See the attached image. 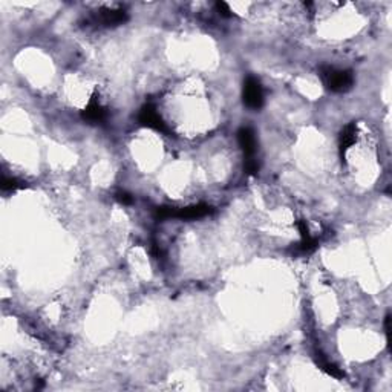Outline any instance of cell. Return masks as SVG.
<instances>
[{
  "mask_svg": "<svg viewBox=\"0 0 392 392\" xmlns=\"http://www.w3.org/2000/svg\"><path fill=\"white\" fill-rule=\"evenodd\" d=\"M152 254L155 256V257H163V251H161V248L158 247V245H156V244H153L152 245Z\"/></svg>",
  "mask_w": 392,
  "mask_h": 392,
  "instance_id": "obj_18",
  "label": "cell"
},
{
  "mask_svg": "<svg viewBox=\"0 0 392 392\" xmlns=\"http://www.w3.org/2000/svg\"><path fill=\"white\" fill-rule=\"evenodd\" d=\"M238 141L239 146L245 155V160L248 158H254V153H256V135H254V130L248 126H244L238 130Z\"/></svg>",
  "mask_w": 392,
  "mask_h": 392,
  "instance_id": "obj_6",
  "label": "cell"
},
{
  "mask_svg": "<svg viewBox=\"0 0 392 392\" xmlns=\"http://www.w3.org/2000/svg\"><path fill=\"white\" fill-rule=\"evenodd\" d=\"M215 7H216L218 13H219L222 17H227V19H228V17H231V16H233V14H231V10H230V7H228L225 2H216V5H215Z\"/></svg>",
  "mask_w": 392,
  "mask_h": 392,
  "instance_id": "obj_15",
  "label": "cell"
},
{
  "mask_svg": "<svg viewBox=\"0 0 392 392\" xmlns=\"http://www.w3.org/2000/svg\"><path fill=\"white\" fill-rule=\"evenodd\" d=\"M296 225H297V228H299V233H300L302 239H306V238L311 236V234H309V228H308V225H306V222H305L303 219H299V221L296 222Z\"/></svg>",
  "mask_w": 392,
  "mask_h": 392,
  "instance_id": "obj_16",
  "label": "cell"
},
{
  "mask_svg": "<svg viewBox=\"0 0 392 392\" xmlns=\"http://www.w3.org/2000/svg\"><path fill=\"white\" fill-rule=\"evenodd\" d=\"M129 16L123 10H101L97 14V22L104 26H118L127 22Z\"/></svg>",
  "mask_w": 392,
  "mask_h": 392,
  "instance_id": "obj_7",
  "label": "cell"
},
{
  "mask_svg": "<svg viewBox=\"0 0 392 392\" xmlns=\"http://www.w3.org/2000/svg\"><path fill=\"white\" fill-rule=\"evenodd\" d=\"M138 123L144 127L153 129L156 132H161L166 135H170V129L167 127V124L164 123V120L160 117V114L156 112V108L152 103H146L141 108L140 114H138Z\"/></svg>",
  "mask_w": 392,
  "mask_h": 392,
  "instance_id": "obj_3",
  "label": "cell"
},
{
  "mask_svg": "<svg viewBox=\"0 0 392 392\" xmlns=\"http://www.w3.org/2000/svg\"><path fill=\"white\" fill-rule=\"evenodd\" d=\"M173 212H175V207H158L155 210V219L156 221L170 219L173 218Z\"/></svg>",
  "mask_w": 392,
  "mask_h": 392,
  "instance_id": "obj_11",
  "label": "cell"
},
{
  "mask_svg": "<svg viewBox=\"0 0 392 392\" xmlns=\"http://www.w3.org/2000/svg\"><path fill=\"white\" fill-rule=\"evenodd\" d=\"M389 322H390V314H386V317H384V332H386L387 345L390 343V326H389Z\"/></svg>",
  "mask_w": 392,
  "mask_h": 392,
  "instance_id": "obj_17",
  "label": "cell"
},
{
  "mask_svg": "<svg viewBox=\"0 0 392 392\" xmlns=\"http://www.w3.org/2000/svg\"><path fill=\"white\" fill-rule=\"evenodd\" d=\"M244 169L248 175H256L259 172V163L256 161V158H248L244 163Z\"/></svg>",
  "mask_w": 392,
  "mask_h": 392,
  "instance_id": "obj_14",
  "label": "cell"
},
{
  "mask_svg": "<svg viewBox=\"0 0 392 392\" xmlns=\"http://www.w3.org/2000/svg\"><path fill=\"white\" fill-rule=\"evenodd\" d=\"M0 187H2L4 192H16L19 189H25L26 182L17 179V178H11V176H2V182H0Z\"/></svg>",
  "mask_w": 392,
  "mask_h": 392,
  "instance_id": "obj_10",
  "label": "cell"
},
{
  "mask_svg": "<svg viewBox=\"0 0 392 392\" xmlns=\"http://www.w3.org/2000/svg\"><path fill=\"white\" fill-rule=\"evenodd\" d=\"M319 75L323 85L332 92H346L354 85V75L348 69L340 71L332 66H320Z\"/></svg>",
  "mask_w": 392,
  "mask_h": 392,
  "instance_id": "obj_1",
  "label": "cell"
},
{
  "mask_svg": "<svg viewBox=\"0 0 392 392\" xmlns=\"http://www.w3.org/2000/svg\"><path fill=\"white\" fill-rule=\"evenodd\" d=\"M108 115H109L108 109L104 106H101L97 97H92L89 104L82 111L83 121H86L89 124H101L108 120Z\"/></svg>",
  "mask_w": 392,
  "mask_h": 392,
  "instance_id": "obj_4",
  "label": "cell"
},
{
  "mask_svg": "<svg viewBox=\"0 0 392 392\" xmlns=\"http://www.w3.org/2000/svg\"><path fill=\"white\" fill-rule=\"evenodd\" d=\"M213 212H215V208L208 204H198V205H192V207H186V208H175L173 218L190 221V219L205 218L208 215H212Z\"/></svg>",
  "mask_w": 392,
  "mask_h": 392,
  "instance_id": "obj_5",
  "label": "cell"
},
{
  "mask_svg": "<svg viewBox=\"0 0 392 392\" xmlns=\"http://www.w3.org/2000/svg\"><path fill=\"white\" fill-rule=\"evenodd\" d=\"M355 134H357L355 123H349L340 132V137H338V152H340L342 160L345 158V152L355 143Z\"/></svg>",
  "mask_w": 392,
  "mask_h": 392,
  "instance_id": "obj_8",
  "label": "cell"
},
{
  "mask_svg": "<svg viewBox=\"0 0 392 392\" xmlns=\"http://www.w3.org/2000/svg\"><path fill=\"white\" fill-rule=\"evenodd\" d=\"M242 98L245 106L250 109H260L264 104V91L260 86V82L256 77H247L244 82V89H242Z\"/></svg>",
  "mask_w": 392,
  "mask_h": 392,
  "instance_id": "obj_2",
  "label": "cell"
},
{
  "mask_svg": "<svg viewBox=\"0 0 392 392\" xmlns=\"http://www.w3.org/2000/svg\"><path fill=\"white\" fill-rule=\"evenodd\" d=\"M316 363H317V366H319L322 371H325L328 375H331V377H334V378H343V377H345L343 371L338 368L337 364L326 361L322 355H320V357L316 355Z\"/></svg>",
  "mask_w": 392,
  "mask_h": 392,
  "instance_id": "obj_9",
  "label": "cell"
},
{
  "mask_svg": "<svg viewBox=\"0 0 392 392\" xmlns=\"http://www.w3.org/2000/svg\"><path fill=\"white\" fill-rule=\"evenodd\" d=\"M299 248H300L303 253H312V251L317 248V241L312 238V236H309V238H306V239H302L300 244H299Z\"/></svg>",
  "mask_w": 392,
  "mask_h": 392,
  "instance_id": "obj_12",
  "label": "cell"
},
{
  "mask_svg": "<svg viewBox=\"0 0 392 392\" xmlns=\"http://www.w3.org/2000/svg\"><path fill=\"white\" fill-rule=\"evenodd\" d=\"M115 199L120 202V204H123V205H130L134 202V196L130 195V193H127V192H124V190H118L117 193H115Z\"/></svg>",
  "mask_w": 392,
  "mask_h": 392,
  "instance_id": "obj_13",
  "label": "cell"
}]
</instances>
